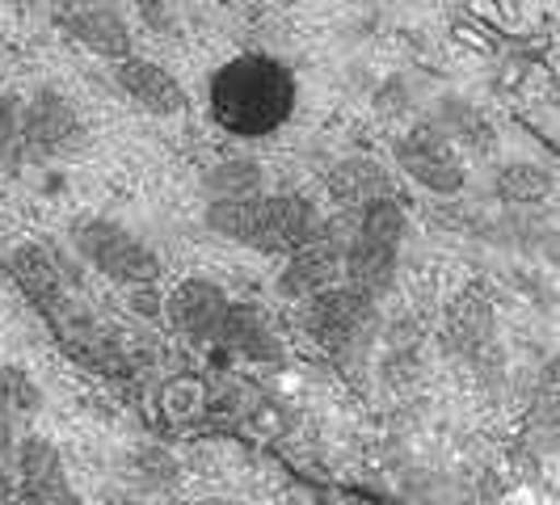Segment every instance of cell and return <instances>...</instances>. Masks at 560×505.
Instances as JSON below:
<instances>
[{"label": "cell", "mask_w": 560, "mask_h": 505, "mask_svg": "<svg viewBox=\"0 0 560 505\" xmlns=\"http://www.w3.org/2000/svg\"><path fill=\"white\" fill-rule=\"evenodd\" d=\"M295 110V81L270 56H236L211 81V114L228 136L261 140Z\"/></svg>", "instance_id": "1"}]
</instances>
